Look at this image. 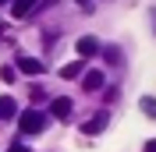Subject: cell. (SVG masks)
Returning <instances> with one entry per match:
<instances>
[{
	"instance_id": "1",
	"label": "cell",
	"mask_w": 156,
	"mask_h": 152,
	"mask_svg": "<svg viewBox=\"0 0 156 152\" xmlns=\"http://www.w3.org/2000/svg\"><path fill=\"white\" fill-rule=\"evenodd\" d=\"M18 124H21V134H25V138H29V134H39L46 127V113H39V110H21Z\"/></svg>"
},
{
	"instance_id": "2",
	"label": "cell",
	"mask_w": 156,
	"mask_h": 152,
	"mask_svg": "<svg viewBox=\"0 0 156 152\" xmlns=\"http://www.w3.org/2000/svg\"><path fill=\"white\" fill-rule=\"evenodd\" d=\"M71 110H75V103H71L68 95H60V99H53V103H50V113L57 117V120H68Z\"/></svg>"
},
{
	"instance_id": "3",
	"label": "cell",
	"mask_w": 156,
	"mask_h": 152,
	"mask_svg": "<svg viewBox=\"0 0 156 152\" xmlns=\"http://www.w3.org/2000/svg\"><path fill=\"white\" fill-rule=\"evenodd\" d=\"M82 88L85 92H99L103 88V74L99 71H82Z\"/></svg>"
},
{
	"instance_id": "4",
	"label": "cell",
	"mask_w": 156,
	"mask_h": 152,
	"mask_svg": "<svg viewBox=\"0 0 156 152\" xmlns=\"http://www.w3.org/2000/svg\"><path fill=\"white\" fill-rule=\"evenodd\" d=\"M43 60L39 57H18V71H25V74H43Z\"/></svg>"
},
{
	"instance_id": "5",
	"label": "cell",
	"mask_w": 156,
	"mask_h": 152,
	"mask_svg": "<svg viewBox=\"0 0 156 152\" xmlns=\"http://www.w3.org/2000/svg\"><path fill=\"white\" fill-rule=\"evenodd\" d=\"M96 50H99V43H96L92 36H82V39H78V57H82V60H89Z\"/></svg>"
},
{
	"instance_id": "6",
	"label": "cell",
	"mask_w": 156,
	"mask_h": 152,
	"mask_svg": "<svg viewBox=\"0 0 156 152\" xmlns=\"http://www.w3.org/2000/svg\"><path fill=\"white\" fill-rule=\"evenodd\" d=\"M11 117H18V103H14L11 95H4V99H0V120H11Z\"/></svg>"
},
{
	"instance_id": "7",
	"label": "cell",
	"mask_w": 156,
	"mask_h": 152,
	"mask_svg": "<svg viewBox=\"0 0 156 152\" xmlns=\"http://www.w3.org/2000/svg\"><path fill=\"white\" fill-rule=\"evenodd\" d=\"M32 7H36V0H14V4H11V14H14V18H25Z\"/></svg>"
},
{
	"instance_id": "8",
	"label": "cell",
	"mask_w": 156,
	"mask_h": 152,
	"mask_svg": "<svg viewBox=\"0 0 156 152\" xmlns=\"http://www.w3.org/2000/svg\"><path fill=\"white\" fill-rule=\"evenodd\" d=\"M103 124H107V113H99V117H92V120H85V124H82V131H85V134H96V131H103Z\"/></svg>"
},
{
	"instance_id": "9",
	"label": "cell",
	"mask_w": 156,
	"mask_h": 152,
	"mask_svg": "<svg viewBox=\"0 0 156 152\" xmlns=\"http://www.w3.org/2000/svg\"><path fill=\"white\" fill-rule=\"evenodd\" d=\"M82 71H85L82 60H75V64H64V67H60V78H82Z\"/></svg>"
},
{
	"instance_id": "10",
	"label": "cell",
	"mask_w": 156,
	"mask_h": 152,
	"mask_svg": "<svg viewBox=\"0 0 156 152\" xmlns=\"http://www.w3.org/2000/svg\"><path fill=\"white\" fill-rule=\"evenodd\" d=\"M142 113H146V117H156V99H149V95L142 99Z\"/></svg>"
},
{
	"instance_id": "11",
	"label": "cell",
	"mask_w": 156,
	"mask_h": 152,
	"mask_svg": "<svg viewBox=\"0 0 156 152\" xmlns=\"http://www.w3.org/2000/svg\"><path fill=\"white\" fill-rule=\"evenodd\" d=\"M7 152H29V149H25V145H21V142H14V145H11Z\"/></svg>"
},
{
	"instance_id": "12",
	"label": "cell",
	"mask_w": 156,
	"mask_h": 152,
	"mask_svg": "<svg viewBox=\"0 0 156 152\" xmlns=\"http://www.w3.org/2000/svg\"><path fill=\"white\" fill-rule=\"evenodd\" d=\"M146 152H156V138H153V142H149V145H146Z\"/></svg>"
},
{
	"instance_id": "13",
	"label": "cell",
	"mask_w": 156,
	"mask_h": 152,
	"mask_svg": "<svg viewBox=\"0 0 156 152\" xmlns=\"http://www.w3.org/2000/svg\"><path fill=\"white\" fill-rule=\"evenodd\" d=\"M78 4H85V0H78Z\"/></svg>"
},
{
	"instance_id": "14",
	"label": "cell",
	"mask_w": 156,
	"mask_h": 152,
	"mask_svg": "<svg viewBox=\"0 0 156 152\" xmlns=\"http://www.w3.org/2000/svg\"><path fill=\"white\" fill-rule=\"evenodd\" d=\"M0 4H7V0H0Z\"/></svg>"
}]
</instances>
